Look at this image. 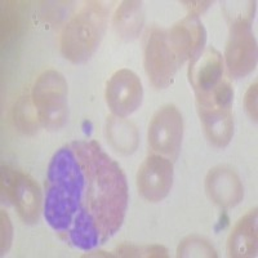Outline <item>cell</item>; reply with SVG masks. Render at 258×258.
Instances as JSON below:
<instances>
[{
    "instance_id": "obj_1",
    "label": "cell",
    "mask_w": 258,
    "mask_h": 258,
    "mask_svg": "<svg viewBox=\"0 0 258 258\" xmlns=\"http://www.w3.org/2000/svg\"><path fill=\"white\" fill-rule=\"evenodd\" d=\"M128 185L121 168L96 141H74L50 159L43 212L69 245L92 250L123 225Z\"/></svg>"
},
{
    "instance_id": "obj_2",
    "label": "cell",
    "mask_w": 258,
    "mask_h": 258,
    "mask_svg": "<svg viewBox=\"0 0 258 258\" xmlns=\"http://www.w3.org/2000/svg\"><path fill=\"white\" fill-rule=\"evenodd\" d=\"M109 9L101 2H88L63 27L59 39L61 53L73 63L93 56L107 25Z\"/></svg>"
},
{
    "instance_id": "obj_3",
    "label": "cell",
    "mask_w": 258,
    "mask_h": 258,
    "mask_svg": "<svg viewBox=\"0 0 258 258\" xmlns=\"http://www.w3.org/2000/svg\"><path fill=\"white\" fill-rule=\"evenodd\" d=\"M31 100L39 114L40 125L56 131L68 119V83L61 73L47 70L34 84Z\"/></svg>"
},
{
    "instance_id": "obj_4",
    "label": "cell",
    "mask_w": 258,
    "mask_h": 258,
    "mask_svg": "<svg viewBox=\"0 0 258 258\" xmlns=\"http://www.w3.org/2000/svg\"><path fill=\"white\" fill-rule=\"evenodd\" d=\"M2 191L7 199L15 204L24 222L35 223L39 220L43 199L38 183L31 177L9 167H3Z\"/></svg>"
},
{
    "instance_id": "obj_5",
    "label": "cell",
    "mask_w": 258,
    "mask_h": 258,
    "mask_svg": "<svg viewBox=\"0 0 258 258\" xmlns=\"http://www.w3.org/2000/svg\"><path fill=\"white\" fill-rule=\"evenodd\" d=\"M178 61L170 47L168 32L154 29L145 48V70L156 88H167L174 80Z\"/></svg>"
},
{
    "instance_id": "obj_6",
    "label": "cell",
    "mask_w": 258,
    "mask_h": 258,
    "mask_svg": "<svg viewBox=\"0 0 258 258\" xmlns=\"http://www.w3.org/2000/svg\"><path fill=\"white\" fill-rule=\"evenodd\" d=\"M183 136V119L176 106L165 105L156 111L149 126L150 146L161 155L177 158Z\"/></svg>"
},
{
    "instance_id": "obj_7",
    "label": "cell",
    "mask_w": 258,
    "mask_h": 258,
    "mask_svg": "<svg viewBox=\"0 0 258 258\" xmlns=\"http://www.w3.org/2000/svg\"><path fill=\"white\" fill-rule=\"evenodd\" d=\"M144 88L140 78L133 71L119 70L106 85V102L116 116L125 117L141 106Z\"/></svg>"
},
{
    "instance_id": "obj_8",
    "label": "cell",
    "mask_w": 258,
    "mask_h": 258,
    "mask_svg": "<svg viewBox=\"0 0 258 258\" xmlns=\"http://www.w3.org/2000/svg\"><path fill=\"white\" fill-rule=\"evenodd\" d=\"M230 31L225 52L226 64L231 77H246L257 64V43L250 25H234L230 26Z\"/></svg>"
},
{
    "instance_id": "obj_9",
    "label": "cell",
    "mask_w": 258,
    "mask_h": 258,
    "mask_svg": "<svg viewBox=\"0 0 258 258\" xmlns=\"http://www.w3.org/2000/svg\"><path fill=\"white\" fill-rule=\"evenodd\" d=\"M172 185L173 165L163 156L150 155L138 169L137 187L147 202H161L169 194Z\"/></svg>"
},
{
    "instance_id": "obj_10",
    "label": "cell",
    "mask_w": 258,
    "mask_h": 258,
    "mask_svg": "<svg viewBox=\"0 0 258 258\" xmlns=\"http://www.w3.org/2000/svg\"><path fill=\"white\" fill-rule=\"evenodd\" d=\"M168 39L178 64H182L204 49L207 32L199 16L190 13L170 29L168 32Z\"/></svg>"
},
{
    "instance_id": "obj_11",
    "label": "cell",
    "mask_w": 258,
    "mask_h": 258,
    "mask_svg": "<svg viewBox=\"0 0 258 258\" xmlns=\"http://www.w3.org/2000/svg\"><path fill=\"white\" fill-rule=\"evenodd\" d=\"M223 58L216 48L208 47L191 58L188 82L195 94H206L214 89L223 79Z\"/></svg>"
},
{
    "instance_id": "obj_12",
    "label": "cell",
    "mask_w": 258,
    "mask_h": 258,
    "mask_svg": "<svg viewBox=\"0 0 258 258\" xmlns=\"http://www.w3.org/2000/svg\"><path fill=\"white\" fill-rule=\"evenodd\" d=\"M206 190L214 204L232 208L243 200L244 188L239 176L229 167H216L206 178Z\"/></svg>"
},
{
    "instance_id": "obj_13",
    "label": "cell",
    "mask_w": 258,
    "mask_h": 258,
    "mask_svg": "<svg viewBox=\"0 0 258 258\" xmlns=\"http://www.w3.org/2000/svg\"><path fill=\"white\" fill-rule=\"evenodd\" d=\"M230 257H253L257 253V208L245 214L232 230L227 243Z\"/></svg>"
},
{
    "instance_id": "obj_14",
    "label": "cell",
    "mask_w": 258,
    "mask_h": 258,
    "mask_svg": "<svg viewBox=\"0 0 258 258\" xmlns=\"http://www.w3.org/2000/svg\"><path fill=\"white\" fill-rule=\"evenodd\" d=\"M198 111L209 142L216 147L227 146L234 135V119L230 107L227 109L198 107Z\"/></svg>"
},
{
    "instance_id": "obj_15",
    "label": "cell",
    "mask_w": 258,
    "mask_h": 258,
    "mask_svg": "<svg viewBox=\"0 0 258 258\" xmlns=\"http://www.w3.org/2000/svg\"><path fill=\"white\" fill-rule=\"evenodd\" d=\"M106 136L107 141L117 153L128 155L137 150L140 137L137 128L124 117L111 115L106 121Z\"/></svg>"
},
{
    "instance_id": "obj_16",
    "label": "cell",
    "mask_w": 258,
    "mask_h": 258,
    "mask_svg": "<svg viewBox=\"0 0 258 258\" xmlns=\"http://www.w3.org/2000/svg\"><path fill=\"white\" fill-rule=\"evenodd\" d=\"M115 31L121 39L132 40L136 39L144 26V12L140 2H123L116 9L112 20Z\"/></svg>"
},
{
    "instance_id": "obj_17",
    "label": "cell",
    "mask_w": 258,
    "mask_h": 258,
    "mask_svg": "<svg viewBox=\"0 0 258 258\" xmlns=\"http://www.w3.org/2000/svg\"><path fill=\"white\" fill-rule=\"evenodd\" d=\"M234 100V89L227 79H222L214 89L197 96L198 107L203 109H227Z\"/></svg>"
},
{
    "instance_id": "obj_18",
    "label": "cell",
    "mask_w": 258,
    "mask_h": 258,
    "mask_svg": "<svg viewBox=\"0 0 258 258\" xmlns=\"http://www.w3.org/2000/svg\"><path fill=\"white\" fill-rule=\"evenodd\" d=\"M15 124L21 132L32 135L40 125L39 114L30 97H22L15 107Z\"/></svg>"
},
{
    "instance_id": "obj_19",
    "label": "cell",
    "mask_w": 258,
    "mask_h": 258,
    "mask_svg": "<svg viewBox=\"0 0 258 258\" xmlns=\"http://www.w3.org/2000/svg\"><path fill=\"white\" fill-rule=\"evenodd\" d=\"M178 257H217L212 244L200 236H188L179 243L177 249Z\"/></svg>"
},
{
    "instance_id": "obj_20",
    "label": "cell",
    "mask_w": 258,
    "mask_h": 258,
    "mask_svg": "<svg viewBox=\"0 0 258 258\" xmlns=\"http://www.w3.org/2000/svg\"><path fill=\"white\" fill-rule=\"evenodd\" d=\"M255 2H238L231 6L225 7L226 17L229 20L230 26L234 25H252L254 16Z\"/></svg>"
},
{
    "instance_id": "obj_21",
    "label": "cell",
    "mask_w": 258,
    "mask_h": 258,
    "mask_svg": "<svg viewBox=\"0 0 258 258\" xmlns=\"http://www.w3.org/2000/svg\"><path fill=\"white\" fill-rule=\"evenodd\" d=\"M117 255L120 257H168V250L161 245L151 246H136L124 244L116 249Z\"/></svg>"
},
{
    "instance_id": "obj_22",
    "label": "cell",
    "mask_w": 258,
    "mask_h": 258,
    "mask_svg": "<svg viewBox=\"0 0 258 258\" xmlns=\"http://www.w3.org/2000/svg\"><path fill=\"white\" fill-rule=\"evenodd\" d=\"M246 112L249 114L253 120L257 121V83H253L246 91L245 98H244Z\"/></svg>"
},
{
    "instance_id": "obj_23",
    "label": "cell",
    "mask_w": 258,
    "mask_h": 258,
    "mask_svg": "<svg viewBox=\"0 0 258 258\" xmlns=\"http://www.w3.org/2000/svg\"><path fill=\"white\" fill-rule=\"evenodd\" d=\"M11 241H12V225L6 212L2 211V252L9 249Z\"/></svg>"
},
{
    "instance_id": "obj_24",
    "label": "cell",
    "mask_w": 258,
    "mask_h": 258,
    "mask_svg": "<svg viewBox=\"0 0 258 258\" xmlns=\"http://www.w3.org/2000/svg\"><path fill=\"white\" fill-rule=\"evenodd\" d=\"M182 4H186V7L190 9L191 15L199 16L212 6V2H182Z\"/></svg>"
}]
</instances>
